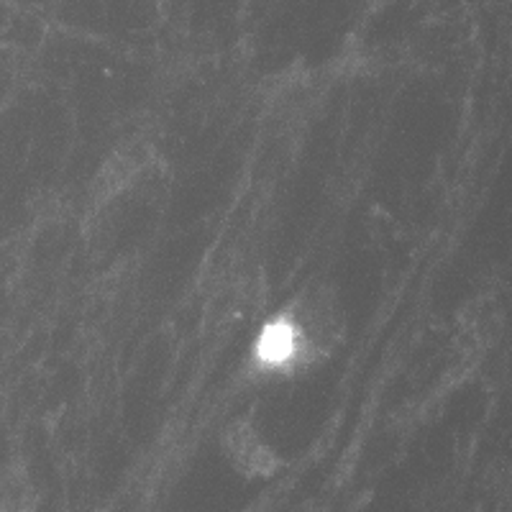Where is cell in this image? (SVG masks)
<instances>
[{
    "label": "cell",
    "instance_id": "2",
    "mask_svg": "<svg viewBox=\"0 0 512 512\" xmlns=\"http://www.w3.org/2000/svg\"><path fill=\"white\" fill-rule=\"evenodd\" d=\"M290 310L295 313L297 323L303 328L305 341L313 351L315 361L326 364L341 349L346 336V318L336 287L328 282L313 280L303 285L287 300Z\"/></svg>",
    "mask_w": 512,
    "mask_h": 512
},
{
    "label": "cell",
    "instance_id": "1",
    "mask_svg": "<svg viewBox=\"0 0 512 512\" xmlns=\"http://www.w3.org/2000/svg\"><path fill=\"white\" fill-rule=\"evenodd\" d=\"M246 367L254 379H295L318 369L290 305L285 303L277 313L262 320L249 346Z\"/></svg>",
    "mask_w": 512,
    "mask_h": 512
},
{
    "label": "cell",
    "instance_id": "3",
    "mask_svg": "<svg viewBox=\"0 0 512 512\" xmlns=\"http://www.w3.org/2000/svg\"><path fill=\"white\" fill-rule=\"evenodd\" d=\"M221 451L228 464L246 479H269L282 469L277 448L264 438L259 425L249 418H236L221 431Z\"/></svg>",
    "mask_w": 512,
    "mask_h": 512
},
{
    "label": "cell",
    "instance_id": "4",
    "mask_svg": "<svg viewBox=\"0 0 512 512\" xmlns=\"http://www.w3.org/2000/svg\"><path fill=\"white\" fill-rule=\"evenodd\" d=\"M0 512H34V487L16 464L0 466Z\"/></svg>",
    "mask_w": 512,
    "mask_h": 512
}]
</instances>
